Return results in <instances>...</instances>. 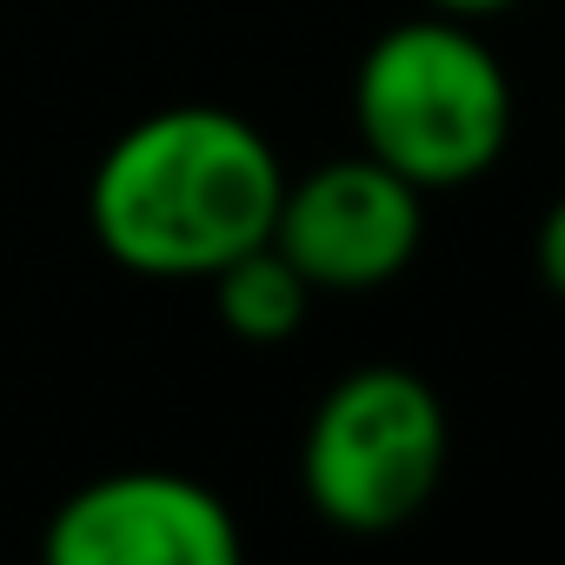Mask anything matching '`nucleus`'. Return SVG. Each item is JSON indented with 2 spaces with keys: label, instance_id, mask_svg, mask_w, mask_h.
<instances>
[{
  "label": "nucleus",
  "instance_id": "obj_1",
  "mask_svg": "<svg viewBox=\"0 0 565 565\" xmlns=\"http://www.w3.org/2000/svg\"><path fill=\"white\" fill-rule=\"evenodd\" d=\"M287 193L273 140L233 107H160L107 140L87 180L94 246L140 279H213L273 239Z\"/></svg>",
  "mask_w": 565,
  "mask_h": 565
},
{
  "label": "nucleus",
  "instance_id": "obj_2",
  "mask_svg": "<svg viewBox=\"0 0 565 565\" xmlns=\"http://www.w3.org/2000/svg\"><path fill=\"white\" fill-rule=\"evenodd\" d=\"M353 134L419 193L472 186L512 147V74L472 21L419 8L360 54Z\"/></svg>",
  "mask_w": 565,
  "mask_h": 565
},
{
  "label": "nucleus",
  "instance_id": "obj_3",
  "mask_svg": "<svg viewBox=\"0 0 565 565\" xmlns=\"http://www.w3.org/2000/svg\"><path fill=\"white\" fill-rule=\"evenodd\" d=\"M452 466V419L426 373L353 366L340 373L300 433V492L320 525L347 539H386L413 525Z\"/></svg>",
  "mask_w": 565,
  "mask_h": 565
},
{
  "label": "nucleus",
  "instance_id": "obj_4",
  "mask_svg": "<svg viewBox=\"0 0 565 565\" xmlns=\"http://www.w3.org/2000/svg\"><path fill=\"white\" fill-rule=\"evenodd\" d=\"M273 246L307 273L313 294H380L426 246V193L373 153L327 160L287 180Z\"/></svg>",
  "mask_w": 565,
  "mask_h": 565
},
{
  "label": "nucleus",
  "instance_id": "obj_5",
  "mask_svg": "<svg viewBox=\"0 0 565 565\" xmlns=\"http://www.w3.org/2000/svg\"><path fill=\"white\" fill-rule=\"evenodd\" d=\"M233 505L160 466H127L74 486L41 532L54 565H233L239 558Z\"/></svg>",
  "mask_w": 565,
  "mask_h": 565
},
{
  "label": "nucleus",
  "instance_id": "obj_6",
  "mask_svg": "<svg viewBox=\"0 0 565 565\" xmlns=\"http://www.w3.org/2000/svg\"><path fill=\"white\" fill-rule=\"evenodd\" d=\"M213 313H220V327L233 333V340H246V347H279V340H294L300 327H307V313H313V287H307V273L279 253L273 239H259V246H246L239 259H226L213 279Z\"/></svg>",
  "mask_w": 565,
  "mask_h": 565
},
{
  "label": "nucleus",
  "instance_id": "obj_7",
  "mask_svg": "<svg viewBox=\"0 0 565 565\" xmlns=\"http://www.w3.org/2000/svg\"><path fill=\"white\" fill-rule=\"evenodd\" d=\"M532 266H539V279H545V294L552 300H565V193L539 213V226H532Z\"/></svg>",
  "mask_w": 565,
  "mask_h": 565
},
{
  "label": "nucleus",
  "instance_id": "obj_8",
  "mask_svg": "<svg viewBox=\"0 0 565 565\" xmlns=\"http://www.w3.org/2000/svg\"><path fill=\"white\" fill-rule=\"evenodd\" d=\"M419 8H433V14H452V21H472V28H486V21L512 14L519 0H419Z\"/></svg>",
  "mask_w": 565,
  "mask_h": 565
}]
</instances>
